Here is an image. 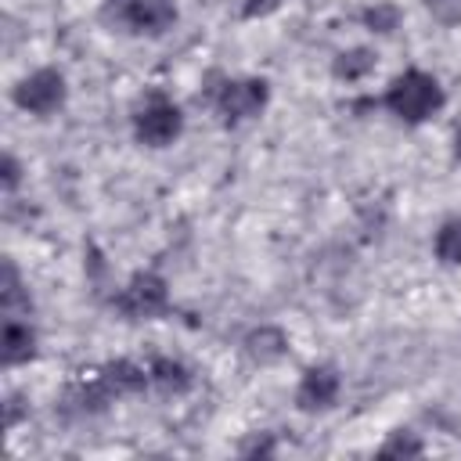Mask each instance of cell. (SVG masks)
I'll list each match as a JSON object with an SVG mask.
<instances>
[{"label":"cell","instance_id":"cell-1","mask_svg":"<svg viewBox=\"0 0 461 461\" xmlns=\"http://www.w3.org/2000/svg\"><path fill=\"white\" fill-rule=\"evenodd\" d=\"M385 108L396 115V119H403V122H425V119H432L439 108H443V86L436 83V76H429V72H421V68H411V72H403V76H396L393 83H389V90H385Z\"/></svg>","mask_w":461,"mask_h":461},{"label":"cell","instance_id":"cell-9","mask_svg":"<svg viewBox=\"0 0 461 461\" xmlns=\"http://www.w3.org/2000/svg\"><path fill=\"white\" fill-rule=\"evenodd\" d=\"M97 378L104 382V389H108L112 396H133V393H144V385L151 382L148 371H144L140 364H133V360H112V364H104V367L97 371Z\"/></svg>","mask_w":461,"mask_h":461},{"label":"cell","instance_id":"cell-15","mask_svg":"<svg viewBox=\"0 0 461 461\" xmlns=\"http://www.w3.org/2000/svg\"><path fill=\"white\" fill-rule=\"evenodd\" d=\"M396 454H421V443L411 432H393V439L382 447V457H396Z\"/></svg>","mask_w":461,"mask_h":461},{"label":"cell","instance_id":"cell-10","mask_svg":"<svg viewBox=\"0 0 461 461\" xmlns=\"http://www.w3.org/2000/svg\"><path fill=\"white\" fill-rule=\"evenodd\" d=\"M148 378H151V385H155L158 393H166V396H180V393L191 389V371H187L180 360H173V357L151 360Z\"/></svg>","mask_w":461,"mask_h":461},{"label":"cell","instance_id":"cell-7","mask_svg":"<svg viewBox=\"0 0 461 461\" xmlns=\"http://www.w3.org/2000/svg\"><path fill=\"white\" fill-rule=\"evenodd\" d=\"M339 389H342L339 371H335L331 364H313V367H306L303 378H299L295 403H299V411H328V407H335Z\"/></svg>","mask_w":461,"mask_h":461},{"label":"cell","instance_id":"cell-8","mask_svg":"<svg viewBox=\"0 0 461 461\" xmlns=\"http://www.w3.org/2000/svg\"><path fill=\"white\" fill-rule=\"evenodd\" d=\"M32 357H36V331L29 328V321L7 317L4 321V335H0V360L7 367H14V364H25Z\"/></svg>","mask_w":461,"mask_h":461},{"label":"cell","instance_id":"cell-4","mask_svg":"<svg viewBox=\"0 0 461 461\" xmlns=\"http://www.w3.org/2000/svg\"><path fill=\"white\" fill-rule=\"evenodd\" d=\"M112 18L119 29L133 36H162L176 22V4L173 0H119Z\"/></svg>","mask_w":461,"mask_h":461},{"label":"cell","instance_id":"cell-12","mask_svg":"<svg viewBox=\"0 0 461 461\" xmlns=\"http://www.w3.org/2000/svg\"><path fill=\"white\" fill-rule=\"evenodd\" d=\"M432 249H436V259H439V263L461 267V216H450V220L439 223Z\"/></svg>","mask_w":461,"mask_h":461},{"label":"cell","instance_id":"cell-14","mask_svg":"<svg viewBox=\"0 0 461 461\" xmlns=\"http://www.w3.org/2000/svg\"><path fill=\"white\" fill-rule=\"evenodd\" d=\"M396 18H400V11L389 7V4H378V7L364 11V22H367L371 29H378V32H393V29H396Z\"/></svg>","mask_w":461,"mask_h":461},{"label":"cell","instance_id":"cell-17","mask_svg":"<svg viewBox=\"0 0 461 461\" xmlns=\"http://www.w3.org/2000/svg\"><path fill=\"white\" fill-rule=\"evenodd\" d=\"M454 155L461 158V126H457V133H454Z\"/></svg>","mask_w":461,"mask_h":461},{"label":"cell","instance_id":"cell-13","mask_svg":"<svg viewBox=\"0 0 461 461\" xmlns=\"http://www.w3.org/2000/svg\"><path fill=\"white\" fill-rule=\"evenodd\" d=\"M371 68H375V50H367V47H353V50H342V54L335 58V65H331V72H335L339 79H346V83H357V79H364Z\"/></svg>","mask_w":461,"mask_h":461},{"label":"cell","instance_id":"cell-16","mask_svg":"<svg viewBox=\"0 0 461 461\" xmlns=\"http://www.w3.org/2000/svg\"><path fill=\"white\" fill-rule=\"evenodd\" d=\"M18 187V162L14 155H4V191H14Z\"/></svg>","mask_w":461,"mask_h":461},{"label":"cell","instance_id":"cell-6","mask_svg":"<svg viewBox=\"0 0 461 461\" xmlns=\"http://www.w3.org/2000/svg\"><path fill=\"white\" fill-rule=\"evenodd\" d=\"M267 97H270L267 79H227L216 94V112L223 115V122L234 126V122L256 119L267 108Z\"/></svg>","mask_w":461,"mask_h":461},{"label":"cell","instance_id":"cell-5","mask_svg":"<svg viewBox=\"0 0 461 461\" xmlns=\"http://www.w3.org/2000/svg\"><path fill=\"white\" fill-rule=\"evenodd\" d=\"M65 76L58 68H36L32 76H25L18 86H14V104L29 115H50L65 104Z\"/></svg>","mask_w":461,"mask_h":461},{"label":"cell","instance_id":"cell-3","mask_svg":"<svg viewBox=\"0 0 461 461\" xmlns=\"http://www.w3.org/2000/svg\"><path fill=\"white\" fill-rule=\"evenodd\" d=\"M180 130H184V115H180V108H176L173 101H166V97L144 101V104L137 108V115H133V133H137V140L148 144V148H169V144L180 137Z\"/></svg>","mask_w":461,"mask_h":461},{"label":"cell","instance_id":"cell-11","mask_svg":"<svg viewBox=\"0 0 461 461\" xmlns=\"http://www.w3.org/2000/svg\"><path fill=\"white\" fill-rule=\"evenodd\" d=\"M285 349H288V339H285L281 328H259V331H252L245 339V353L256 364H274V360L285 357Z\"/></svg>","mask_w":461,"mask_h":461},{"label":"cell","instance_id":"cell-2","mask_svg":"<svg viewBox=\"0 0 461 461\" xmlns=\"http://www.w3.org/2000/svg\"><path fill=\"white\" fill-rule=\"evenodd\" d=\"M112 306L126 317V321H151V317H162L169 310V288L158 274L151 270H140L126 281V288L112 299Z\"/></svg>","mask_w":461,"mask_h":461}]
</instances>
